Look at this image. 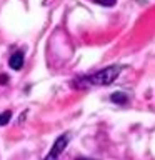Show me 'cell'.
Instances as JSON below:
<instances>
[{
  "mask_svg": "<svg viewBox=\"0 0 155 160\" xmlns=\"http://www.w3.org/2000/svg\"><path fill=\"white\" fill-rule=\"evenodd\" d=\"M122 72V67L118 65H110V67L102 68L100 72H95L92 75H87V77H82L78 80V83H75L77 87H100V85H110L112 82L117 80V77Z\"/></svg>",
  "mask_w": 155,
  "mask_h": 160,
  "instance_id": "cell-1",
  "label": "cell"
},
{
  "mask_svg": "<svg viewBox=\"0 0 155 160\" xmlns=\"http://www.w3.org/2000/svg\"><path fill=\"white\" fill-rule=\"evenodd\" d=\"M68 133H65V135H60V137L55 140V143H53V147L52 150H50V153L45 157L43 160H58V155L65 150V147H67V143H68Z\"/></svg>",
  "mask_w": 155,
  "mask_h": 160,
  "instance_id": "cell-2",
  "label": "cell"
},
{
  "mask_svg": "<svg viewBox=\"0 0 155 160\" xmlns=\"http://www.w3.org/2000/svg\"><path fill=\"white\" fill-rule=\"evenodd\" d=\"M8 65L13 70H20V68H22V65H23V53L22 52H15L12 57L8 58Z\"/></svg>",
  "mask_w": 155,
  "mask_h": 160,
  "instance_id": "cell-3",
  "label": "cell"
},
{
  "mask_svg": "<svg viewBox=\"0 0 155 160\" xmlns=\"http://www.w3.org/2000/svg\"><path fill=\"white\" fill-rule=\"evenodd\" d=\"M110 100H112L113 103H120V105H123V103H127L128 97H127L125 93H122V92H115V93H112Z\"/></svg>",
  "mask_w": 155,
  "mask_h": 160,
  "instance_id": "cell-4",
  "label": "cell"
},
{
  "mask_svg": "<svg viewBox=\"0 0 155 160\" xmlns=\"http://www.w3.org/2000/svg\"><path fill=\"white\" fill-rule=\"evenodd\" d=\"M10 118H12V112H10V110H7V112H3V113H0V125H7Z\"/></svg>",
  "mask_w": 155,
  "mask_h": 160,
  "instance_id": "cell-5",
  "label": "cell"
},
{
  "mask_svg": "<svg viewBox=\"0 0 155 160\" xmlns=\"http://www.w3.org/2000/svg\"><path fill=\"white\" fill-rule=\"evenodd\" d=\"M95 2L100 3V5H105V7H112V5H115L117 0H95Z\"/></svg>",
  "mask_w": 155,
  "mask_h": 160,
  "instance_id": "cell-6",
  "label": "cell"
},
{
  "mask_svg": "<svg viewBox=\"0 0 155 160\" xmlns=\"http://www.w3.org/2000/svg\"><path fill=\"white\" fill-rule=\"evenodd\" d=\"M7 82H8V77H7L5 73H2V75H0V83H2V85H5Z\"/></svg>",
  "mask_w": 155,
  "mask_h": 160,
  "instance_id": "cell-7",
  "label": "cell"
},
{
  "mask_svg": "<svg viewBox=\"0 0 155 160\" xmlns=\"http://www.w3.org/2000/svg\"><path fill=\"white\" fill-rule=\"evenodd\" d=\"M77 160H93V158H85V157H80V158H77Z\"/></svg>",
  "mask_w": 155,
  "mask_h": 160,
  "instance_id": "cell-8",
  "label": "cell"
}]
</instances>
